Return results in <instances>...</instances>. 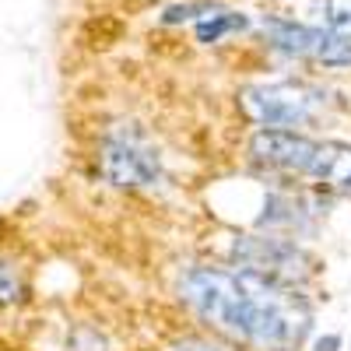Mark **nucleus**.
Masks as SVG:
<instances>
[{"label":"nucleus","mask_w":351,"mask_h":351,"mask_svg":"<svg viewBox=\"0 0 351 351\" xmlns=\"http://www.w3.org/2000/svg\"><path fill=\"white\" fill-rule=\"evenodd\" d=\"M180 299L218 334L253 351H299L313 309L295 285H281L239 263H193L180 278Z\"/></svg>","instance_id":"f257e3e1"},{"label":"nucleus","mask_w":351,"mask_h":351,"mask_svg":"<svg viewBox=\"0 0 351 351\" xmlns=\"http://www.w3.org/2000/svg\"><path fill=\"white\" fill-rule=\"evenodd\" d=\"M239 106L260 127H309L327 112L330 95L319 84L302 77H285V81H260L239 92Z\"/></svg>","instance_id":"f03ea898"},{"label":"nucleus","mask_w":351,"mask_h":351,"mask_svg":"<svg viewBox=\"0 0 351 351\" xmlns=\"http://www.w3.org/2000/svg\"><path fill=\"white\" fill-rule=\"evenodd\" d=\"M99 169L116 190H152L162 183V152L144 127L120 123L102 141Z\"/></svg>","instance_id":"7ed1b4c3"},{"label":"nucleus","mask_w":351,"mask_h":351,"mask_svg":"<svg viewBox=\"0 0 351 351\" xmlns=\"http://www.w3.org/2000/svg\"><path fill=\"white\" fill-rule=\"evenodd\" d=\"M232 263L246 271H256L263 278H274L281 285H306L316 274V260L309 250H302L295 239L271 236V232H253V236H236L228 246Z\"/></svg>","instance_id":"20e7f679"},{"label":"nucleus","mask_w":351,"mask_h":351,"mask_svg":"<svg viewBox=\"0 0 351 351\" xmlns=\"http://www.w3.org/2000/svg\"><path fill=\"white\" fill-rule=\"evenodd\" d=\"M260 32L291 60H309L319 67H351V36H341L327 25H306L271 14L260 21Z\"/></svg>","instance_id":"39448f33"},{"label":"nucleus","mask_w":351,"mask_h":351,"mask_svg":"<svg viewBox=\"0 0 351 351\" xmlns=\"http://www.w3.org/2000/svg\"><path fill=\"white\" fill-rule=\"evenodd\" d=\"M313 155H316V141L288 127H260L250 137V158L260 169L278 176H306Z\"/></svg>","instance_id":"423d86ee"},{"label":"nucleus","mask_w":351,"mask_h":351,"mask_svg":"<svg viewBox=\"0 0 351 351\" xmlns=\"http://www.w3.org/2000/svg\"><path fill=\"white\" fill-rule=\"evenodd\" d=\"M306 180L319 190L351 197V144L348 141H316V155L309 162Z\"/></svg>","instance_id":"0eeeda50"},{"label":"nucleus","mask_w":351,"mask_h":351,"mask_svg":"<svg viewBox=\"0 0 351 351\" xmlns=\"http://www.w3.org/2000/svg\"><path fill=\"white\" fill-rule=\"evenodd\" d=\"M250 21H246V14L243 11H208L204 18H197V25H193V32H197V43H204V46H211V43H221L225 36H232V32H243Z\"/></svg>","instance_id":"6e6552de"},{"label":"nucleus","mask_w":351,"mask_h":351,"mask_svg":"<svg viewBox=\"0 0 351 351\" xmlns=\"http://www.w3.org/2000/svg\"><path fill=\"white\" fill-rule=\"evenodd\" d=\"M313 14L319 25L334 28L341 36H351V0H313Z\"/></svg>","instance_id":"1a4fd4ad"},{"label":"nucleus","mask_w":351,"mask_h":351,"mask_svg":"<svg viewBox=\"0 0 351 351\" xmlns=\"http://www.w3.org/2000/svg\"><path fill=\"white\" fill-rule=\"evenodd\" d=\"M18 299H21V271L0 256V306H11Z\"/></svg>","instance_id":"9d476101"},{"label":"nucleus","mask_w":351,"mask_h":351,"mask_svg":"<svg viewBox=\"0 0 351 351\" xmlns=\"http://www.w3.org/2000/svg\"><path fill=\"white\" fill-rule=\"evenodd\" d=\"M172 351H232V348L221 341H211V337H183L172 344Z\"/></svg>","instance_id":"9b49d317"},{"label":"nucleus","mask_w":351,"mask_h":351,"mask_svg":"<svg viewBox=\"0 0 351 351\" xmlns=\"http://www.w3.org/2000/svg\"><path fill=\"white\" fill-rule=\"evenodd\" d=\"M71 351H106V341L95 330H77L71 337Z\"/></svg>","instance_id":"f8f14e48"}]
</instances>
